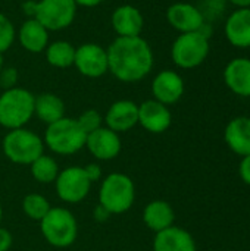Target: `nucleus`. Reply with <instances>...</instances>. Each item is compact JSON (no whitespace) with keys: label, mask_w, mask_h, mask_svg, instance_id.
Listing matches in <instances>:
<instances>
[{"label":"nucleus","mask_w":250,"mask_h":251,"mask_svg":"<svg viewBox=\"0 0 250 251\" xmlns=\"http://www.w3.org/2000/svg\"><path fill=\"white\" fill-rule=\"evenodd\" d=\"M109 72L122 82H139L155 63L150 44L140 37H116L106 49Z\"/></svg>","instance_id":"obj_1"},{"label":"nucleus","mask_w":250,"mask_h":251,"mask_svg":"<svg viewBox=\"0 0 250 251\" xmlns=\"http://www.w3.org/2000/svg\"><path fill=\"white\" fill-rule=\"evenodd\" d=\"M136 199L133 179L119 172L108 175L99 188V204L109 215H121L131 209Z\"/></svg>","instance_id":"obj_2"},{"label":"nucleus","mask_w":250,"mask_h":251,"mask_svg":"<svg viewBox=\"0 0 250 251\" xmlns=\"http://www.w3.org/2000/svg\"><path fill=\"white\" fill-rule=\"evenodd\" d=\"M35 96L21 87L4 90L0 96V125L6 129L24 128L34 116Z\"/></svg>","instance_id":"obj_3"},{"label":"nucleus","mask_w":250,"mask_h":251,"mask_svg":"<svg viewBox=\"0 0 250 251\" xmlns=\"http://www.w3.org/2000/svg\"><path fill=\"white\" fill-rule=\"evenodd\" d=\"M87 134L81 129L77 119L63 116L47 125L44 132V146L60 156H71L85 147Z\"/></svg>","instance_id":"obj_4"},{"label":"nucleus","mask_w":250,"mask_h":251,"mask_svg":"<svg viewBox=\"0 0 250 251\" xmlns=\"http://www.w3.org/2000/svg\"><path fill=\"white\" fill-rule=\"evenodd\" d=\"M40 229L44 240L56 249L72 246L78 235L77 219L72 212L65 207H52L40 221Z\"/></svg>","instance_id":"obj_5"},{"label":"nucleus","mask_w":250,"mask_h":251,"mask_svg":"<svg viewBox=\"0 0 250 251\" xmlns=\"http://www.w3.org/2000/svg\"><path fill=\"white\" fill-rule=\"evenodd\" d=\"M4 156L16 165H31L44 154V141L27 128L10 129L1 143Z\"/></svg>","instance_id":"obj_6"},{"label":"nucleus","mask_w":250,"mask_h":251,"mask_svg":"<svg viewBox=\"0 0 250 251\" xmlns=\"http://www.w3.org/2000/svg\"><path fill=\"white\" fill-rule=\"evenodd\" d=\"M209 54V38L199 31L180 34L171 47V57L175 66L193 69L202 65Z\"/></svg>","instance_id":"obj_7"},{"label":"nucleus","mask_w":250,"mask_h":251,"mask_svg":"<svg viewBox=\"0 0 250 251\" xmlns=\"http://www.w3.org/2000/svg\"><path fill=\"white\" fill-rule=\"evenodd\" d=\"M77 15L74 0H40L34 1L32 18L47 31H60L72 25Z\"/></svg>","instance_id":"obj_8"},{"label":"nucleus","mask_w":250,"mask_h":251,"mask_svg":"<svg viewBox=\"0 0 250 251\" xmlns=\"http://www.w3.org/2000/svg\"><path fill=\"white\" fill-rule=\"evenodd\" d=\"M55 188L62 201L75 204L88 196L91 190V181L85 175L83 166H69L59 172L55 181Z\"/></svg>","instance_id":"obj_9"},{"label":"nucleus","mask_w":250,"mask_h":251,"mask_svg":"<svg viewBox=\"0 0 250 251\" xmlns=\"http://www.w3.org/2000/svg\"><path fill=\"white\" fill-rule=\"evenodd\" d=\"M74 66L87 78H100L109 71L108 51L96 43H84L75 49Z\"/></svg>","instance_id":"obj_10"},{"label":"nucleus","mask_w":250,"mask_h":251,"mask_svg":"<svg viewBox=\"0 0 250 251\" xmlns=\"http://www.w3.org/2000/svg\"><path fill=\"white\" fill-rule=\"evenodd\" d=\"M85 147L97 160H112L121 151V138L119 134L108 126H100L99 129L87 134Z\"/></svg>","instance_id":"obj_11"},{"label":"nucleus","mask_w":250,"mask_h":251,"mask_svg":"<svg viewBox=\"0 0 250 251\" xmlns=\"http://www.w3.org/2000/svg\"><path fill=\"white\" fill-rule=\"evenodd\" d=\"M172 122V115L168 106L150 99L139 104V125L152 134L165 132Z\"/></svg>","instance_id":"obj_12"},{"label":"nucleus","mask_w":250,"mask_h":251,"mask_svg":"<svg viewBox=\"0 0 250 251\" xmlns=\"http://www.w3.org/2000/svg\"><path fill=\"white\" fill-rule=\"evenodd\" d=\"M153 99L165 106L177 103L184 94V81L175 71H161L152 81Z\"/></svg>","instance_id":"obj_13"},{"label":"nucleus","mask_w":250,"mask_h":251,"mask_svg":"<svg viewBox=\"0 0 250 251\" xmlns=\"http://www.w3.org/2000/svg\"><path fill=\"white\" fill-rule=\"evenodd\" d=\"M167 21L174 29L180 31L181 34L199 31L200 26L206 22L199 7L184 1L174 3L168 7Z\"/></svg>","instance_id":"obj_14"},{"label":"nucleus","mask_w":250,"mask_h":251,"mask_svg":"<svg viewBox=\"0 0 250 251\" xmlns=\"http://www.w3.org/2000/svg\"><path fill=\"white\" fill-rule=\"evenodd\" d=\"M103 121L116 134L127 132L139 124V104L131 100H118L111 104Z\"/></svg>","instance_id":"obj_15"},{"label":"nucleus","mask_w":250,"mask_h":251,"mask_svg":"<svg viewBox=\"0 0 250 251\" xmlns=\"http://www.w3.org/2000/svg\"><path fill=\"white\" fill-rule=\"evenodd\" d=\"M111 22L118 37H140L144 26L141 12L133 4L118 6L111 16Z\"/></svg>","instance_id":"obj_16"},{"label":"nucleus","mask_w":250,"mask_h":251,"mask_svg":"<svg viewBox=\"0 0 250 251\" xmlns=\"http://www.w3.org/2000/svg\"><path fill=\"white\" fill-rule=\"evenodd\" d=\"M225 38L237 49L250 47V7H242L231 12L224 26Z\"/></svg>","instance_id":"obj_17"},{"label":"nucleus","mask_w":250,"mask_h":251,"mask_svg":"<svg viewBox=\"0 0 250 251\" xmlns=\"http://www.w3.org/2000/svg\"><path fill=\"white\" fill-rule=\"evenodd\" d=\"M225 85L237 96L250 97V59L236 57L224 69Z\"/></svg>","instance_id":"obj_18"},{"label":"nucleus","mask_w":250,"mask_h":251,"mask_svg":"<svg viewBox=\"0 0 250 251\" xmlns=\"http://www.w3.org/2000/svg\"><path fill=\"white\" fill-rule=\"evenodd\" d=\"M153 251H196V243L190 232L172 225L156 232Z\"/></svg>","instance_id":"obj_19"},{"label":"nucleus","mask_w":250,"mask_h":251,"mask_svg":"<svg viewBox=\"0 0 250 251\" xmlns=\"http://www.w3.org/2000/svg\"><path fill=\"white\" fill-rule=\"evenodd\" d=\"M19 44L29 53H41L49 46V31L35 19L28 18L16 32Z\"/></svg>","instance_id":"obj_20"},{"label":"nucleus","mask_w":250,"mask_h":251,"mask_svg":"<svg viewBox=\"0 0 250 251\" xmlns=\"http://www.w3.org/2000/svg\"><path fill=\"white\" fill-rule=\"evenodd\" d=\"M225 143L227 146L240 156L250 154V118L239 116L228 122L225 126Z\"/></svg>","instance_id":"obj_21"},{"label":"nucleus","mask_w":250,"mask_h":251,"mask_svg":"<svg viewBox=\"0 0 250 251\" xmlns=\"http://www.w3.org/2000/svg\"><path fill=\"white\" fill-rule=\"evenodd\" d=\"M175 213L169 203L164 200L150 201L143 210V222L153 232H161L174 225Z\"/></svg>","instance_id":"obj_22"},{"label":"nucleus","mask_w":250,"mask_h":251,"mask_svg":"<svg viewBox=\"0 0 250 251\" xmlns=\"http://www.w3.org/2000/svg\"><path fill=\"white\" fill-rule=\"evenodd\" d=\"M34 116L50 125L65 116V103L56 94L43 93L34 100Z\"/></svg>","instance_id":"obj_23"},{"label":"nucleus","mask_w":250,"mask_h":251,"mask_svg":"<svg viewBox=\"0 0 250 251\" xmlns=\"http://www.w3.org/2000/svg\"><path fill=\"white\" fill-rule=\"evenodd\" d=\"M74 59H75V47L69 41L57 40L46 47V60L49 65L55 68L66 69L74 65Z\"/></svg>","instance_id":"obj_24"},{"label":"nucleus","mask_w":250,"mask_h":251,"mask_svg":"<svg viewBox=\"0 0 250 251\" xmlns=\"http://www.w3.org/2000/svg\"><path fill=\"white\" fill-rule=\"evenodd\" d=\"M29 171L32 178L40 182V184H52L56 181L60 169L57 162L47 156V154H41L38 159H35L31 165H29Z\"/></svg>","instance_id":"obj_25"},{"label":"nucleus","mask_w":250,"mask_h":251,"mask_svg":"<svg viewBox=\"0 0 250 251\" xmlns=\"http://www.w3.org/2000/svg\"><path fill=\"white\" fill-rule=\"evenodd\" d=\"M50 209H52V206H50L49 200L44 196L37 194V193H31V194L25 196L24 200H22L24 213L29 219L37 221V222H40L49 213Z\"/></svg>","instance_id":"obj_26"},{"label":"nucleus","mask_w":250,"mask_h":251,"mask_svg":"<svg viewBox=\"0 0 250 251\" xmlns=\"http://www.w3.org/2000/svg\"><path fill=\"white\" fill-rule=\"evenodd\" d=\"M15 38H16V29L12 21L0 12V53L1 54L13 46Z\"/></svg>","instance_id":"obj_27"},{"label":"nucleus","mask_w":250,"mask_h":251,"mask_svg":"<svg viewBox=\"0 0 250 251\" xmlns=\"http://www.w3.org/2000/svg\"><path fill=\"white\" fill-rule=\"evenodd\" d=\"M77 122L78 125L81 126V129L85 132V134H90L96 129H99L103 124V118L102 115L94 110V109H88L85 112H83L78 118H77Z\"/></svg>","instance_id":"obj_28"},{"label":"nucleus","mask_w":250,"mask_h":251,"mask_svg":"<svg viewBox=\"0 0 250 251\" xmlns=\"http://www.w3.org/2000/svg\"><path fill=\"white\" fill-rule=\"evenodd\" d=\"M225 4H227V0H206L203 7L200 9L205 21L208 18L215 19V18L221 16V13L225 10Z\"/></svg>","instance_id":"obj_29"},{"label":"nucleus","mask_w":250,"mask_h":251,"mask_svg":"<svg viewBox=\"0 0 250 251\" xmlns=\"http://www.w3.org/2000/svg\"><path fill=\"white\" fill-rule=\"evenodd\" d=\"M18 78H19V75H18V69L16 68H12V66L3 68L0 71V87L3 90L13 88L18 84Z\"/></svg>","instance_id":"obj_30"},{"label":"nucleus","mask_w":250,"mask_h":251,"mask_svg":"<svg viewBox=\"0 0 250 251\" xmlns=\"http://www.w3.org/2000/svg\"><path fill=\"white\" fill-rule=\"evenodd\" d=\"M83 168L85 171V175L91 181V184L96 182V181H99L102 178V168L97 163H88L87 166H83Z\"/></svg>","instance_id":"obj_31"},{"label":"nucleus","mask_w":250,"mask_h":251,"mask_svg":"<svg viewBox=\"0 0 250 251\" xmlns=\"http://www.w3.org/2000/svg\"><path fill=\"white\" fill-rule=\"evenodd\" d=\"M12 244H13V237L10 231H7L6 228H1L0 225V251H9Z\"/></svg>","instance_id":"obj_32"},{"label":"nucleus","mask_w":250,"mask_h":251,"mask_svg":"<svg viewBox=\"0 0 250 251\" xmlns=\"http://www.w3.org/2000/svg\"><path fill=\"white\" fill-rule=\"evenodd\" d=\"M240 176H242V179L250 185V154L248 156H245L243 157V160H242V163H240Z\"/></svg>","instance_id":"obj_33"},{"label":"nucleus","mask_w":250,"mask_h":251,"mask_svg":"<svg viewBox=\"0 0 250 251\" xmlns=\"http://www.w3.org/2000/svg\"><path fill=\"white\" fill-rule=\"evenodd\" d=\"M77 6H84V7H94L103 3L105 0H74Z\"/></svg>","instance_id":"obj_34"},{"label":"nucleus","mask_w":250,"mask_h":251,"mask_svg":"<svg viewBox=\"0 0 250 251\" xmlns=\"http://www.w3.org/2000/svg\"><path fill=\"white\" fill-rule=\"evenodd\" d=\"M109 216H111V215H109V213H108L102 206H100V204H99V207L94 210V218H96V219H99V221H106Z\"/></svg>","instance_id":"obj_35"},{"label":"nucleus","mask_w":250,"mask_h":251,"mask_svg":"<svg viewBox=\"0 0 250 251\" xmlns=\"http://www.w3.org/2000/svg\"><path fill=\"white\" fill-rule=\"evenodd\" d=\"M230 1L231 4H234L237 9H242V7H250V0H227Z\"/></svg>","instance_id":"obj_36"},{"label":"nucleus","mask_w":250,"mask_h":251,"mask_svg":"<svg viewBox=\"0 0 250 251\" xmlns=\"http://www.w3.org/2000/svg\"><path fill=\"white\" fill-rule=\"evenodd\" d=\"M3 65H4V62H3V54H1V53H0V71H1V69H3V68H4V66H3Z\"/></svg>","instance_id":"obj_37"},{"label":"nucleus","mask_w":250,"mask_h":251,"mask_svg":"<svg viewBox=\"0 0 250 251\" xmlns=\"http://www.w3.org/2000/svg\"><path fill=\"white\" fill-rule=\"evenodd\" d=\"M1 221H3V209L0 206V225H1Z\"/></svg>","instance_id":"obj_38"}]
</instances>
